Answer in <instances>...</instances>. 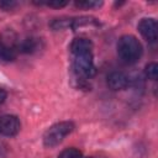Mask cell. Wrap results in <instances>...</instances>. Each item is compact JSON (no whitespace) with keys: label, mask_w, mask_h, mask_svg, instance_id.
<instances>
[{"label":"cell","mask_w":158,"mask_h":158,"mask_svg":"<svg viewBox=\"0 0 158 158\" xmlns=\"http://www.w3.org/2000/svg\"><path fill=\"white\" fill-rule=\"evenodd\" d=\"M117 54L125 63H135L142 56V44L135 36L125 35L117 42Z\"/></svg>","instance_id":"6da1fadb"},{"label":"cell","mask_w":158,"mask_h":158,"mask_svg":"<svg viewBox=\"0 0 158 158\" xmlns=\"http://www.w3.org/2000/svg\"><path fill=\"white\" fill-rule=\"evenodd\" d=\"M17 36L11 30H5L0 33V59L14 60L19 53Z\"/></svg>","instance_id":"7a4b0ae2"},{"label":"cell","mask_w":158,"mask_h":158,"mask_svg":"<svg viewBox=\"0 0 158 158\" xmlns=\"http://www.w3.org/2000/svg\"><path fill=\"white\" fill-rule=\"evenodd\" d=\"M73 128H74V125L72 122H68V121L58 122V123L51 126L43 136L44 146L46 147H54V146L59 144L63 141V138L73 131Z\"/></svg>","instance_id":"3957f363"},{"label":"cell","mask_w":158,"mask_h":158,"mask_svg":"<svg viewBox=\"0 0 158 158\" xmlns=\"http://www.w3.org/2000/svg\"><path fill=\"white\" fill-rule=\"evenodd\" d=\"M74 69L75 73L80 77H91L95 73V67L93 62V56L90 53H83L74 56Z\"/></svg>","instance_id":"277c9868"},{"label":"cell","mask_w":158,"mask_h":158,"mask_svg":"<svg viewBox=\"0 0 158 158\" xmlns=\"http://www.w3.org/2000/svg\"><path fill=\"white\" fill-rule=\"evenodd\" d=\"M20 121L14 115H4L0 117V135L15 136L20 131Z\"/></svg>","instance_id":"5b68a950"},{"label":"cell","mask_w":158,"mask_h":158,"mask_svg":"<svg viewBox=\"0 0 158 158\" xmlns=\"http://www.w3.org/2000/svg\"><path fill=\"white\" fill-rule=\"evenodd\" d=\"M157 22L154 19H142L138 23V31L139 33L148 41V42H154L157 40Z\"/></svg>","instance_id":"8992f818"},{"label":"cell","mask_w":158,"mask_h":158,"mask_svg":"<svg viewBox=\"0 0 158 158\" xmlns=\"http://www.w3.org/2000/svg\"><path fill=\"white\" fill-rule=\"evenodd\" d=\"M107 85L112 90H122L128 85V78L121 72H112L107 77Z\"/></svg>","instance_id":"52a82bcc"},{"label":"cell","mask_w":158,"mask_h":158,"mask_svg":"<svg viewBox=\"0 0 158 158\" xmlns=\"http://www.w3.org/2000/svg\"><path fill=\"white\" fill-rule=\"evenodd\" d=\"M91 48H93V43L90 42V40L84 38V37L75 38L70 44V51L74 56L83 54V53H90Z\"/></svg>","instance_id":"ba28073f"},{"label":"cell","mask_w":158,"mask_h":158,"mask_svg":"<svg viewBox=\"0 0 158 158\" xmlns=\"http://www.w3.org/2000/svg\"><path fill=\"white\" fill-rule=\"evenodd\" d=\"M38 48V41L37 38L30 37V38H25L21 43H19V51L25 52V53H32Z\"/></svg>","instance_id":"9c48e42d"},{"label":"cell","mask_w":158,"mask_h":158,"mask_svg":"<svg viewBox=\"0 0 158 158\" xmlns=\"http://www.w3.org/2000/svg\"><path fill=\"white\" fill-rule=\"evenodd\" d=\"M146 77L151 80H156L158 78V65L157 63H148L144 69Z\"/></svg>","instance_id":"30bf717a"},{"label":"cell","mask_w":158,"mask_h":158,"mask_svg":"<svg viewBox=\"0 0 158 158\" xmlns=\"http://www.w3.org/2000/svg\"><path fill=\"white\" fill-rule=\"evenodd\" d=\"M58 158H83L80 151H78L77 148H67L64 149Z\"/></svg>","instance_id":"8fae6325"},{"label":"cell","mask_w":158,"mask_h":158,"mask_svg":"<svg viewBox=\"0 0 158 158\" xmlns=\"http://www.w3.org/2000/svg\"><path fill=\"white\" fill-rule=\"evenodd\" d=\"M75 5L78 7H85V9H90V7H94V6H99L101 5V2H98V1H77Z\"/></svg>","instance_id":"7c38bea8"},{"label":"cell","mask_w":158,"mask_h":158,"mask_svg":"<svg viewBox=\"0 0 158 158\" xmlns=\"http://www.w3.org/2000/svg\"><path fill=\"white\" fill-rule=\"evenodd\" d=\"M48 6H52V7H57V9H59V7H63V6H65L68 2L67 1H64V0H52V1H48V2H46Z\"/></svg>","instance_id":"4fadbf2b"},{"label":"cell","mask_w":158,"mask_h":158,"mask_svg":"<svg viewBox=\"0 0 158 158\" xmlns=\"http://www.w3.org/2000/svg\"><path fill=\"white\" fill-rule=\"evenodd\" d=\"M16 5V2H14V1H5V2H0V6L1 7H4L5 10H9V9H11L12 6H15Z\"/></svg>","instance_id":"5bb4252c"},{"label":"cell","mask_w":158,"mask_h":158,"mask_svg":"<svg viewBox=\"0 0 158 158\" xmlns=\"http://www.w3.org/2000/svg\"><path fill=\"white\" fill-rule=\"evenodd\" d=\"M5 99H6V91L4 89H0V105L5 101Z\"/></svg>","instance_id":"9a60e30c"}]
</instances>
